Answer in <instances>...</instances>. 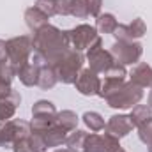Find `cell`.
I'll return each instance as SVG.
<instances>
[{"label": "cell", "instance_id": "6da1fadb", "mask_svg": "<svg viewBox=\"0 0 152 152\" xmlns=\"http://www.w3.org/2000/svg\"><path fill=\"white\" fill-rule=\"evenodd\" d=\"M69 48L71 46L66 30H60L55 25L48 23L32 36V50H34L32 62L39 66H53Z\"/></svg>", "mask_w": 152, "mask_h": 152}, {"label": "cell", "instance_id": "7a4b0ae2", "mask_svg": "<svg viewBox=\"0 0 152 152\" xmlns=\"http://www.w3.org/2000/svg\"><path fill=\"white\" fill-rule=\"evenodd\" d=\"M83 64H85V57L81 55V51L69 48L51 67L55 69L58 81H62L64 85H75L80 71L83 69Z\"/></svg>", "mask_w": 152, "mask_h": 152}, {"label": "cell", "instance_id": "3957f363", "mask_svg": "<svg viewBox=\"0 0 152 152\" xmlns=\"http://www.w3.org/2000/svg\"><path fill=\"white\" fill-rule=\"evenodd\" d=\"M143 97V88L134 85L133 81H124L120 87H117L112 90L104 101L110 108L113 110H129L133 106H136Z\"/></svg>", "mask_w": 152, "mask_h": 152}, {"label": "cell", "instance_id": "277c9868", "mask_svg": "<svg viewBox=\"0 0 152 152\" xmlns=\"http://www.w3.org/2000/svg\"><path fill=\"white\" fill-rule=\"evenodd\" d=\"M5 48H7V60L14 67V71H18L21 66L28 64L30 57L34 53L30 36H18V37L7 39Z\"/></svg>", "mask_w": 152, "mask_h": 152}, {"label": "cell", "instance_id": "5b68a950", "mask_svg": "<svg viewBox=\"0 0 152 152\" xmlns=\"http://www.w3.org/2000/svg\"><path fill=\"white\" fill-rule=\"evenodd\" d=\"M87 62H88V67L97 75H104L106 71H110L117 64L113 55L103 48V39L101 37L87 50Z\"/></svg>", "mask_w": 152, "mask_h": 152}, {"label": "cell", "instance_id": "8992f818", "mask_svg": "<svg viewBox=\"0 0 152 152\" xmlns=\"http://www.w3.org/2000/svg\"><path fill=\"white\" fill-rule=\"evenodd\" d=\"M110 53L113 55L115 62L120 66H133L138 64L143 53V46L138 41H115Z\"/></svg>", "mask_w": 152, "mask_h": 152}, {"label": "cell", "instance_id": "52a82bcc", "mask_svg": "<svg viewBox=\"0 0 152 152\" xmlns=\"http://www.w3.org/2000/svg\"><path fill=\"white\" fill-rule=\"evenodd\" d=\"M30 122L21 118H11L0 126V149L2 147H12L18 140L30 134Z\"/></svg>", "mask_w": 152, "mask_h": 152}, {"label": "cell", "instance_id": "ba28073f", "mask_svg": "<svg viewBox=\"0 0 152 152\" xmlns=\"http://www.w3.org/2000/svg\"><path fill=\"white\" fill-rule=\"evenodd\" d=\"M66 34H67L69 46H71L73 50H76V51L88 50V48H90L97 39H99V32L96 30V27L87 25V23L76 25L75 28L66 30Z\"/></svg>", "mask_w": 152, "mask_h": 152}, {"label": "cell", "instance_id": "9c48e42d", "mask_svg": "<svg viewBox=\"0 0 152 152\" xmlns=\"http://www.w3.org/2000/svg\"><path fill=\"white\" fill-rule=\"evenodd\" d=\"M120 142L118 138L110 134V133H92L87 136V142H85V152H117L120 151Z\"/></svg>", "mask_w": 152, "mask_h": 152}, {"label": "cell", "instance_id": "30bf717a", "mask_svg": "<svg viewBox=\"0 0 152 152\" xmlns=\"http://www.w3.org/2000/svg\"><path fill=\"white\" fill-rule=\"evenodd\" d=\"M76 90L81 94V96H97L99 94V88H101V78L97 73H94L90 67H85L80 71V75L75 81Z\"/></svg>", "mask_w": 152, "mask_h": 152}, {"label": "cell", "instance_id": "8fae6325", "mask_svg": "<svg viewBox=\"0 0 152 152\" xmlns=\"http://www.w3.org/2000/svg\"><path fill=\"white\" fill-rule=\"evenodd\" d=\"M147 34V25L142 18H134L131 23H118L113 36L117 41H138Z\"/></svg>", "mask_w": 152, "mask_h": 152}, {"label": "cell", "instance_id": "7c38bea8", "mask_svg": "<svg viewBox=\"0 0 152 152\" xmlns=\"http://www.w3.org/2000/svg\"><path fill=\"white\" fill-rule=\"evenodd\" d=\"M133 127H134V126H133L129 115L118 113V115H112V117L108 118L104 131L110 133V134H113V136H117V138L120 140V138L127 136V134L133 131Z\"/></svg>", "mask_w": 152, "mask_h": 152}, {"label": "cell", "instance_id": "4fadbf2b", "mask_svg": "<svg viewBox=\"0 0 152 152\" xmlns=\"http://www.w3.org/2000/svg\"><path fill=\"white\" fill-rule=\"evenodd\" d=\"M39 134L42 136L44 145L48 149V147H60V145H64L66 140H67V136H69V131L66 127H62L60 124L55 122L51 127H48L44 133H39Z\"/></svg>", "mask_w": 152, "mask_h": 152}, {"label": "cell", "instance_id": "5bb4252c", "mask_svg": "<svg viewBox=\"0 0 152 152\" xmlns=\"http://www.w3.org/2000/svg\"><path fill=\"white\" fill-rule=\"evenodd\" d=\"M20 104H21V96L16 90H11L7 97L0 99V124L11 120L14 117V113H16V110H18Z\"/></svg>", "mask_w": 152, "mask_h": 152}, {"label": "cell", "instance_id": "9a60e30c", "mask_svg": "<svg viewBox=\"0 0 152 152\" xmlns=\"http://www.w3.org/2000/svg\"><path fill=\"white\" fill-rule=\"evenodd\" d=\"M127 76H129V81H133L134 85H138L142 88H151L152 87V67L145 62L136 64Z\"/></svg>", "mask_w": 152, "mask_h": 152}, {"label": "cell", "instance_id": "2e32d148", "mask_svg": "<svg viewBox=\"0 0 152 152\" xmlns=\"http://www.w3.org/2000/svg\"><path fill=\"white\" fill-rule=\"evenodd\" d=\"M25 23L32 32H37L39 28H42L44 25L50 23V16L46 12H42L37 5H30L25 11Z\"/></svg>", "mask_w": 152, "mask_h": 152}, {"label": "cell", "instance_id": "e0dca14e", "mask_svg": "<svg viewBox=\"0 0 152 152\" xmlns=\"http://www.w3.org/2000/svg\"><path fill=\"white\" fill-rule=\"evenodd\" d=\"M16 76L14 67L9 64V60H0V99L7 97L9 92L12 90L11 83Z\"/></svg>", "mask_w": 152, "mask_h": 152}, {"label": "cell", "instance_id": "ac0fdd59", "mask_svg": "<svg viewBox=\"0 0 152 152\" xmlns=\"http://www.w3.org/2000/svg\"><path fill=\"white\" fill-rule=\"evenodd\" d=\"M39 73H41V66L36 62H28L16 71V76L25 87H36L39 83Z\"/></svg>", "mask_w": 152, "mask_h": 152}, {"label": "cell", "instance_id": "d6986e66", "mask_svg": "<svg viewBox=\"0 0 152 152\" xmlns=\"http://www.w3.org/2000/svg\"><path fill=\"white\" fill-rule=\"evenodd\" d=\"M129 118L133 122V126L138 129L142 126H145L147 122L152 120V108L149 104H136L131 108V113H129Z\"/></svg>", "mask_w": 152, "mask_h": 152}, {"label": "cell", "instance_id": "ffe728a7", "mask_svg": "<svg viewBox=\"0 0 152 152\" xmlns=\"http://www.w3.org/2000/svg\"><path fill=\"white\" fill-rule=\"evenodd\" d=\"M117 27H118V21L112 12H101L96 18V30L99 34H112L113 36Z\"/></svg>", "mask_w": 152, "mask_h": 152}, {"label": "cell", "instance_id": "44dd1931", "mask_svg": "<svg viewBox=\"0 0 152 152\" xmlns=\"http://www.w3.org/2000/svg\"><path fill=\"white\" fill-rule=\"evenodd\" d=\"M87 136L88 133L83 131V129H75L67 140H66V145L71 152H85V142H87Z\"/></svg>", "mask_w": 152, "mask_h": 152}, {"label": "cell", "instance_id": "7402d4cb", "mask_svg": "<svg viewBox=\"0 0 152 152\" xmlns=\"http://www.w3.org/2000/svg\"><path fill=\"white\" fill-rule=\"evenodd\" d=\"M57 81H58V78H57V73L51 66H41L37 87H41L42 90H50L57 85Z\"/></svg>", "mask_w": 152, "mask_h": 152}, {"label": "cell", "instance_id": "603a6c76", "mask_svg": "<svg viewBox=\"0 0 152 152\" xmlns=\"http://www.w3.org/2000/svg\"><path fill=\"white\" fill-rule=\"evenodd\" d=\"M81 120H83V124H85L92 133H99V131H103V129L106 127V122H104L103 115L97 113V112H85L83 117H81Z\"/></svg>", "mask_w": 152, "mask_h": 152}, {"label": "cell", "instance_id": "cb8c5ba5", "mask_svg": "<svg viewBox=\"0 0 152 152\" xmlns=\"http://www.w3.org/2000/svg\"><path fill=\"white\" fill-rule=\"evenodd\" d=\"M32 117H57V108L48 99H39L32 106Z\"/></svg>", "mask_w": 152, "mask_h": 152}, {"label": "cell", "instance_id": "d4e9b609", "mask_svg": "<svg viewBox=\"0 0 152 152\" xmlns=\"http://www.w3.org/2000/svg\"><path fill=\"white\" fill-rule=\"evenodd\" d=\"M80 122V117L76 115V112L73 110H62L57 112V124H60L62 127H66L67 131H75L76 126Z\"/></svg>", "mask_w": 152, "mask_h": 152}, {"label": "cell", "instance_id": "484cf974", "mask_svg": "<svg viewBox=\"0 0 152 152\" xmlns=\"http://www.w3.org/2000/svg\"><path fill=\"white\" fill-rule=\"evenodd\" d=\"M69 14L78 20H85L90 16L88 0H69Z\"/></svg>", "mask_w": 152, "mask_h": 152}, {"label": "cell", "instance_id": "4316f807", "mask_svg": "<svg viewBox=\"0 0 152 152\" xmlns=\"http://www.w3.org/2000/svg\"><path fill=\"white\" fill-rule=\"evenodd\" d=\"M12 152H37V151H36V147H34V143L30 140V134H28V136L18 140L12 145Z\"/></svg>", "mask_w": 152, "mask_h": 152}, {"label": "cell", "instance_id": "83f0119b", "mask_svg": "<svg viewBox=\"0 0 152 152\" xmlns=\"http://www.w3.org/2000/svg\"><path fill=\"white\" fill-rule=\"evenodd\" d=\"M138 138H140V142H143L145 145H151L152 143V120L147 122L145 126L138 127Z\"/></svg>", "mask_w": 152, "mask_h": 152}, {"label": "cell", "instance_id": "f1b7e54d", "mask_svg": "<svg viewBox=\"0 0 152 152\" xmlns=\"http://www.w3.org/2000/svg\"><path fill=\"white\" fill-rule=\"evenodd\" d=\"M88 5H90V18H97L101 14L103 0H88Z\"/></svg>", "mask_w": 152, "mask_h": 152}, {"label": "cell", "instance_id": "f546056e", "mask_svg": "<svg viewBox=\"0 0 152 152\" xmlns=\"http://www.w3.org/2000/svg\"><path fill=\"white\" fill-rule=\"evenodd\" d=\"M0 60H7V48H5V41L0 39Z\"/></svg>", "mask_w": 152, "mask_h": 152}, {"label": "cell", "instance_id": "4dcf8cb0", "mask_svg": "<svg viewBox=\"0 0 152 152\" xmlns=\"http://www.w3.org/2000/svg\"><path fill=\"white\" fill-rule=\"evenodd\" d=\"M149 106L152 108V87H151V92H149Z\"/></svg>", "mask_w": 152, "mask_h": 152}, {"label": "cell", "instance_id": "1f68e13d", "mask_svg": "<svg viewBox=\"0 0 152 152\" xmlns=\"http://www.w3.org/2000/svg\"><path fill=\"white\" fill-rule=\"evenodd\" d=\"M53 152H71L69 149H55Z\"/></svg>", "mask_w": 152, "mask_h": 152}, {"label": "cell", "instance_id": "d6a6232c", "mask_svg": "<svg viewBox=\"0 0 152 152\" xmlns=\"http://www.w3.org/2000/svg\"><path fill=\"white\" fill-rule=\"evenodd\" d=\"M147 149H149V152H152V143L151 145H147Z\"/></svg>", "mask_w": 152, "mask_h": 152}, {"label": "cell", "instance_id": "836d02e7", "mask_svg": "<svg viewBox=\"0 0 152 152\" xmlns=\"http://www.w3.org/2000/svg\"><path fill=\"white\" fill-rule=\"evenodd\" d=\"M117 152H127V151H124V149H120V151H117Z\"/></svg>", "mask_w": 152, "mask_h": 152}, {"label": "cell", "instance_id": "e575fe53", "mask_svg": "<svg viewBox=\"0 0 152 152\" xmlns=\"http://www.w3.org/2000/svg\"><path fill=\"white\" fill-rule=\"evenodd\" d=\"M0 126H2V124H0Z\"/></svg>", "mask_w": 152, "mask_h": 152}]
</instances>
